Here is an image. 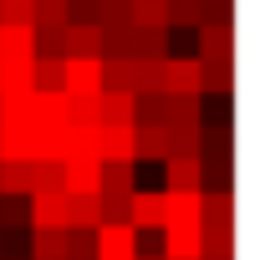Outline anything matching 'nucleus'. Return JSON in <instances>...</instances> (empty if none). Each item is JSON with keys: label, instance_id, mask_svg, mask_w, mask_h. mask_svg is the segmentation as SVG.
Returning a JSON list of instances; mask_svg holds the SVG:
<instances>
[{"label": "nucleus", "instance_id": "9d476101", "mask_svg": "<svg viewBox=\"0 0 260 260\" xmlns=\"http://www.w3.org/2000/svg\"><path fill=\"white\" fill-rule=\"evenodd\" d=\"M194 36H199V56H235V21H204Z\"/></svg>", "mask_w": 260, "mask_h": 260}, {"label": "nucleus", "instance_id": "dca6fc26", "mask_svg": "<svg viewBox=\"0 0 260 260\" xmlns=\"http://www.w3.org/2000/svg\"><path fill=\"white\" fill-rule=\"evenodd\" d=\"M164 179H169V189H199V158L194 153H169Z\"/></svg>", "mask_w": 260, "mask_h": 260}, {"label": "nucleus", "instance_id": "2eb2a0df", "mask_svg": "<svg viewBox=\"0 0 260 260\" xmlns=\"http://www.w3.org/2000/svg\"><path fill=\"white\" fill-rule=\"evenodd\" d=\"M97 122H133V92L102 87L97 92Z\"/></svg>", "mask_w": 260, "mask_h": 260}, {"label": "nucleus", "instance_id": "4468645a", "mask_svg": "<svg viewBox=\"0 0 260 260\" xmlns=\"http://www.w3.org/2000/svg\"><path fill=\"white\" fill-rule=\"evenodd\" d=\"M0 61H36L31 26H0Z\"/></svg>", "mask_w": 260, "mask_h": 260}, {"label": "nucleus", "instance_id": "a878e982", "mask_svg": "<svg viewBox=\"0 0 260 260\" xmlns=\"http://www.w3.org/2000/svg\"><path fill=\"white\" fill-rule=\"evenodd\" d=\"M97 189H127V194H133V164H102Z\"/></svg>", "mask_w": 260, "mask_h": 260}, {"label": "nucleus", "instance_id": "9b49d317", "mask_svg": "<svg viewBox=\"0 0 260 260\" xmlns=\"http://www.w3.org/2000/svg\"><path fill=\"white\" fill-rule=\"evenodd\" d=\"M164 92H199V56H164Z\"/></svg>", "mask_w": 260, "mask_h": 260}, {"label": "nucleus", "instance_id": "412c9836", "mask_svg": "<svg viewBox=\"0 0 260 260\" xmlns=\"http://www.w3.org/2000/svg\"><path fill=\"white\" fill-rule=\"evenodd\" d=\"M133 26H169V0H127Z\"/></svg>", "mask_w": 260, "mask_h": 260}, {"label": "nucleus", "instance_id": "7ed1b4c3", "mask_svg": "<svg viewBox=\"0 0 260 260\" xmlns=\"http://www.w3.org/2000/svg\"><path fill=\"white\" fill-rule=\"evenodd\" d=\"M97 158L133 164V122H97Z\"/></svg>", "mask_w": 260, "mask_h": 260}, {"label": "nucleus", "instance_id": "f257e3e1", "mask_svg": "<svg viewBox=\"0 0 260 260\" xmlns=\"http://www.w3.org/2000/svg\"><path fill=\"white\" fill-rule=\"evenodd\" d=\"M61 92L67 97H97L102 92V56H67L61 61Z\"/></svg>", "mask_w": 260, "mask_h": 260}, {"label": "nucleus", "instance_id": "cd10ccee", "mask_svg": "<svg viewBox=\"0 0 260 260\" xmlns=\"http://www.w3.org/2000/svg\"><path fill=\"white\" fill-rule=\"evenodd\" d=\"M133 260H164V255H133Z\"/></svg>", "mask_w": 260, "mask_h": 260}, {"label": "nucleus", "instance_id": "f03ea898", "mask_svg": "<svg viewBox=\"0 0 260 260\" xmlns=\"http://www.w3.org/2000/svg\"><path fill=\"white\" fill-rule=\"evenodd\" d=\"M133 255H138V230L127 219L97 224V260H133Z\"/></svg>", "mask_w": 260, "mask_h": 260}, {"label": "nucleus", "instance_id": "b1692460", "mask_svg": "<svg viewBox=\"0 0 260 260\" xmlns=\"http://www.w3.org/2000/svg\"><path fill=\"white\" fill-rule=\"evenodd\" d=\"M61 61H67V56H36V61H31L36 92H51V87H61Z\"/></svg>", "mask_w": 260, "mask_h": 260}, {"label": "nucleus", "instance_id": "aec40b11", "mask_svg": "<svg viewBox=\"0 0 260 260\" xmlns=\"http://www.w3.org/2000/svg\"><path fill=\"white\" fill-rule=\"evenodd\" d=\"M67 224H87V230H97V224H102L97 194H67Z\"/></svg>", "mask_w": 260, "mask_h": 260}, {"label": "nucleus", "instance_id": "6e6552de", "mask_svg": "<svg viewBox=\"0 0 260 260\" xmlns=\"http://www.w3.org/2000/svg\"><path fill=\"white\" fill-rule=\"evenodd\" d=\"M164 260H199V224H164Z\"/></svg>", "mask_w": 260, "mask_h": 260}, {"label": "nucleus", "instance_id": "20e7f679", "mask_svg": "<svg viewBox=\"0 0 260 260\" xmlns=\"http://www.w3.org/2000/svg\"><path fill=\"white\" fill-rule=\"evenodd\" d=\"M164 158H169V127L133 122V164H164Z\"/></svg>", "mask_w": 260, "mask_h": 260}, {"label": "nucleus", "instance_id": "393cba45", "mask_svg": "<svg viewBox=\"0 0 260 260\" xmlns=\"http://www.w3.org/2000/svg\"><path fill=\"white\" fill-rule=\"evenodd\" d=\"M36 0H0V26H31Z\"/></svg>", "mask_w": 260, "mask_h": 260}, {"label": "nucleus", "instance_id": "4be33fe9", "mask_svg": "<svg viewBox=\"0 0 260 260\" xmlns=\"http://www.w3.org/2000/svg\"><path fill=\"white\" fill-rule=\"evenodd\" d=\"M102 87L133 92V56H102Z\"/></svg>", "mask_w": 260, "mask_h": 260}, {"label": "nucleus", "instance_id": "ddd939ff", "mask_svg": "<svg viewBox=\"0 0 260 260\" xmlns=\"http://www.w3.org/2000/svg\"><path fill=\"white\" fill-rule=\"evenodd\" d=\"M214 16V0H169V31H199Z\"/></svg>", "mask_w": 260, "mask_h": 260}, {"label": "nucleus", "instance_id": "f8f14e48", "mask_svg": "<svg viewBox=\"0 0 260 260\" xmlns=\"http://www.w3.org/2000/svg\"><path fill=\"white\" fill-rule=\"evenodd\" d=\"M26 255L31 260H67V224H36Z\"/></svg>", "mask_w": 260, "mask_h": 260}, {"label": "nucleus", "instance_id": "5701e85b", "mask_svg": "<svg viewBox=\"0 0 260 260\" xmlns=\"http://www.w3.org/2000/svg\"><path fill=\"white\" fill-rule=\"evenodd\" d=\"M67 255H77V260H97V230H87V224H67Z\"/></svg>", "mask_w": 260, "mask_h": 260}, {"label": "nucleus", "instance_id": "1a4fd4ad", "mask_svg": "<svg viewBox=\"0 0 260 260\" xmlns=\"http://www.w3.org/2000/svg\"><path fill=\"white\" fill-rule=\"evenodd\" d=\"M67 224V189H31V230Z\"/></svg>", "mask_w": 260, "mask_h": 260}, {"label": "nucleus", "instance_id": "39448f33", "mask_svg": "<svg viewBox=\"0 0 260 260\" xmlns=\"http://www.w3.org/2000/svg\"><path fill=\"white\" fill-rule=\"evenodd\" d=\"M127 224L133 230H164V189H133V199H127Z\"/></svg>", "mask_w": 260, "mask_h": 260}, {"label": "nucleus", "instance_id": "423d86ee", "mask_svg": "<svg viewBox=\"0 0 260 260\" xmlns=\"http://www.w3.org/2000/svg\"><path fill=\"white\" fill-rule=\"evenodd\" d=\"M199 92L230 97L235 92V56H199Z\"/></svg>", "mask_w": 260, "mask_h": 260}, {"label": "nucleus", "instance_id": "0eeeda50", "mask_svg": "<svg viewBox=\"0 0 260 260\" xmlns=\"http://www.w3.org/2000/svg\"><path fill=\"white\" fill-rule=\"evenodd\" d=\"M61 56H102V26L97 21H67Z\"/></svg>", "mask_w": 260, "mask_h": 260}, {"label": "nucleus", "instance_id": "f3484780", "mask_svg": "<svg viewBox=\"0 0 260 260\" xmlns=\"http://www.w3.org/2000/svg\"><path fill=\"white\" fill-rule=\"evenodd\" d=\"M0 230H31V194H0Z\"/></svg>", "mask_w": 260, "mask_h": 260}, {"label": "nucleus", "instance_id": "a211bd4d", "mask_svg": "<svg viewBox=\"0 0 260 260\" xmlns=\"http://www.w3.org/2000/svg\"><path fill=\"white\" fill-rule=\"evenodd\" d=\"M0 194H31V158H0Z\"/></svg>", "mask_w": 260, "mask_h": 260}, {"label": "nucleus", "instance_id": "c85d7f7f", "mask_svg": "<svg viewBox=\"0 0 260 260\" xmlns=\"http://www.w3.org/2000/svg\"><path fill=\"white\" fill-rule=\"evenodd\" d=\"M67 260H77V255H67Z\"/></svg>", "mask_w": 260, "mask_h": 260}, {"label": "nucleus", "instance_id": "6ab92c4d", "mask_svg": "<svg viewBox=\"0 0 260 260\" xmlns=\"http://www.w3.org/2000/svg\"><path fill=\"white\" fill-rule=\"evenodd\" d=\"M133 56H169V26H133Z\"/></svg>", "mask_w": 260, "mask_h": 260}, {"label": "nucleus", "instance_id": "bb28decb", "mask_svg": "<svg viewBox=\"0 0 260 260\" xmlns=\"http://www.w3.org/2000/svg\"><path fill=\"white\" fill-rule=\"evenodd\" d=\"M0 260H31V255H0Z\"/></svg>", "mask_w": 260, "mask_h": 260}]
</instances>
